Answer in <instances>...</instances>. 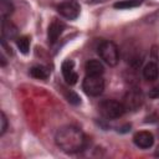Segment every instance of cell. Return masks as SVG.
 Here are the masks:
<instances>
[{"label": "cell", "mask_w": 159, "mask_h": 159, "mask_svg": "<svg viewBox=\"0 0 159 159\" xmlns=\"http://www.w3.org/2000/svg\"><path fill=\"white\" fill-rule=\"evenodd\" d=\"M99 112L103 117H106L108 119H116V118H119L120 116H123V113L125 112V108H124L123 103H120L118 101L106 99L99 103Z\"/></svg>", "instance_id": "3"}, {"label": "cell", "mask_w": 159, "mask_h": 159, "mask_svg": "<svg viewBox=\"0 0 159 159\" xmlns=\"http://www.w3.org/2000/svg\"><path fill=\"white\" fill-rule=\"evenodd\" d=\"M14 11V5L9 0H0V15L1 19H7Z\"/></svg>", "instance_id": "14"}, {"label": "cell", "mask_w": 159, "mask_h": 159, "mask_svg": "<svg viewBox=\"0 0 159 159\" xmlns=\"http://www.w3.org/2000/svg\"><path fill=\"white\" fill-rule=\"evenodd\" d=\"M143 77L148 81H155L159 77V67L155 62H148L143 68Z\"/></svg>", "instance_id": "12"}, {"label": "cell", "mask_w": 159, "mask_h": 159, "mask_svg": "<svg viewBox=\"0 0 159 159\" xmlns=\"http://www.w3.org/2000/svg\"><path fill=\"white\" fill-rule=\"evenodd\" d=\"M30 73H31L32 77L39 78V80H46L50 76L48 70L46 67H43V66H34L30 70Z\"/></svg>", "instance_id": "13"}, {"label": "cell", "mask_w": 159, "mask_h": 159, "mask_svg": "<svg viewBox=\"0 0 159 159\" xmlns=\"http://www.w3.org/2000/svg\"><path fill=\"white\" fill-rule=\"evenodd\" d=\"M149 97H152V98H158L159 97V83L158 84H155L152 89H149Z\"/></svg>", "instance_id": "19"}, {"label": "cell", "mask_w": 159, "mask_h": 159, "mask_svg": "<svg viewBox=\"0 0 159 159\" xmlns=\"http://www.w3.org/2000/svg\"><path fill=\"white\" fill-rule=\"evenodd\" d=\"M57 11L63 17H66L68 20H75L80 15L81 6L76 0H66V1H62L57 6Z\"/></svg>", "instance_id": "5"}, {"label": "cell", "mask_w": 159, "mask_h": 159, "mask_svg": "<svg viewBox=\"0 0 159 159\" xmlns=\"http://www.w3.org/2000/svg\"><path fill=\"white\" fill-rule=\"evenodd\" d=\"M1 35L5 40H12L17 36V27L10 20L1 19Z\"/></svg>", "instance_id": "10"}, {"label": "cell", "mask_w": 159, "mask_h": 159, "mask_svg": "<svg viewBox=\"0 0 159 159\" xmlns=\"http://www.w3.org/2000/svg\"><path fill=\"white\" fill-rule=\"evenodd\" d=\"M65 30V24L60 20H53L50 26H48V31H47V36H48V41L51 43L56 42L57 39L60 37V35L62 34V31Z\"/></svg>", "instance_id": "9"}, {"label": "cell", "mask_w": 159, "mask_h": 159, "mask_svg": "<svg viewBox=\"0 0 159 159\" xmlns=\"http://www.w3.org/2000/svg\"><path fill=\"white\" fill-rule=\"evenodd\" d=\"M86 73L88 76H102L104 72V67L102 65V62H99L98 60H89L86 62L84 66Z\"/></svg>", "instance_id": "11"}, {"label": "cell", "mask_w": 159, "mask_h": 159, "mask_svg": "<svg viewBox=\"0 0 159 159\" xmlns=\"http://www.w3.org/2000/svg\"><path fill=\"white\" fill-rule=\"evenodd\" d=\"M133 142L134 144L138 147V148H142V149H148L153 145L154 143V137L150 132H147V130H142V132H138L135 133V135L133 137Z\"/></svg>", "instance_id": "7"}, {"label": "cell", "mask_w": 159, "mask_h": 159, "mask_svg": "<svg viewBox=\"0 0 159 159\" xmlns=\"http://www.w3.org/2000/svg\"><path fill=\"white\" fill-rule=\"evenodd\" d=\"M98 53L101 58L109 66H116L119 61L118 47L112 41H102L98 46Z\"/></svg>", "instance_id": "2"}, {"label": "cell", "mask_w": 159, "mask_h": 159, "mask_svg": "<svg viewBox=\"0 0 159 159\" xmlns=\"http://www.w3.org/2000/svg\"><path fill=\"white\" fill-rule=\"evenodd\" d=\"M16 45L19 47V50L26 55L29 52V47H30V39L27 36H20L16 39Z\"/></svg>", "instance_id": "16"}, {"label": "cell", "mask_w": 159, "mask_h": 159, "mask_svg": "<svg viewBox=\"0 0 159 159\" xmlns=\"http://www.w3.org/2000/svg\"><path fill=\"white\" fill-rule=\"evenodd\" d=\"M61 68H62V75H63L65 81L68 84H75L77 82V80H78V76L75 72V63H73V61H70V60L65 61L62 63Z\"/></svg>", "instance_id": "8"}, {"label": "cell", "mask_w": 159, "mask_h": 159, "mask_svg": "<svg viewBox=\"0 0 159 159\" xmlns=\"http://www.w3.org/2000/svg\"><path fill=\"white\" fill-rule=\"evenodd\" d=\"M143 103V96H142V92L138 91V89H130L125 97H124V102H123V106L125 109H129V111H135L137 108H139Z\"/></svg>", "instance_id": "6"}, {"label": "cell", "mask_w": 159, "mask_h": 159, "mask_svg": "<svg viewBox=\"0 0 159 159\" xmlns=\"http://www.w3.org/2000/svg\"><path fill=\"white\" fill-rule=\"evenodd\" d=\"M83 91L89 96H98L104 89V81L102 76H86L82 83Z\"/></svg>", "instance_id": "4"}, {"label": "cell", "mask_w": 159, "mask_h": 159, "mask_svg": "<svg viewBox=\"0 0 159 159\" xmlns=\"http://www.w3.org/2000/svg\"><path fill=\"white\" fill-rule=\"evenodd\" d=\"M56 144L66 153H77L84 149L87 139L84 133L73 125H66L57 130L55 137Z\"/></svg>", "instance_id": "1"}, {"label": "cell", "mask_w": 159, "mask_h": 159, "mask_svg": "<svg viewBox=\"0 0 159 159\" xmlns=\"http://www.w3.org/2000/svg\"><path fill=\"white\" fill-rule=\"evenodd\" d=\"M143 2V0H120L114 4L116 9H130V7H137Z\"/></svg>", "instance_id": "15"}, {"label": "cell", "mask_w": 159, "mask_h": 159, "mask_svg": "<svg viewBox=\"0 0 159 159\" xmlns=\"http://www.w3.org/2000/svg\"><path fill=\"white\" fill-rule=\"evenodd\" d=\"M67 98H68V102H71L73 104H78L80 103V97L75 92H70L68 96H67Z\"/></svg>", "instance_id": "18"}, {"label": "cell", "mask_w": 159, "mask_h": 159, "mask_svg": "<svg viewBox=\"0 0 159 159\" xmlns=\"http://www.w3.org/2000/svg\"><path fill=\"white\" fill-rule=\"evenodd\" d=\"M1 127H0V134H4L5 130H6V127H7V120H6V116L4 112H1Z\"/></svg>", "instance_id": "17"}]
</instances>
